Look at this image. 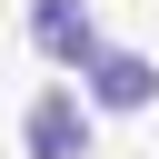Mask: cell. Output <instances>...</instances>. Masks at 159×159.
Returning <instances> with one entry per match:
<instances>
[{"mask_svg": "<svg viewBox=\"0 0 159 159\" xmlns=\"http://www.w3.org/2000/svg\"><path fill=\"white\" fill-rule=\"evenodd\" d=\"M80 99H89V109H149V99H159V60H149V50H109V40H99V50H89V70H80Z\"/></svg>", "mask_w": 159, "mask_h": 159, "instance_id": "cell-1", "label": "cell"}, {"mask_svg": "<svg viewBox=\"0 0 159 159\" xmlns=\"http://www.w3.org/2000/svg\"><path fill=\"white\" fill-rule=\"evenodd\" d=\"M20 149L30 159H89V99L80 89H40L20 109Z\"/></svg>", "mask_w": 159, "mask_h": 159, "instance_id": "cell-2", "label": "cell"}, {"mask_svg": "<svg viewBox=\"0 0 159 159\" xmlns=\"http://www.w3.org/2000/svg\"><path fill=\"white\" fill-rule=\"evenodd\" d=\"M30 40H40V60H60V70H89V50H99V20H89L80 0H30Z\"/></svg>", "mask_w": 159, "mask_h": 159, "instance_id": "cell-3", "label": "cell"}]
</instances>
